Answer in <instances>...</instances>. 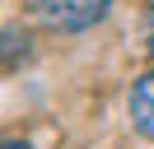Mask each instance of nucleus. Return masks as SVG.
Returning <instances> with one entry per match:
<instances>
[{"instance_id":"obj_1","label":"nucleus","mask_w":154,"mask_h":149,"mask_svg":"<svg viewBox=\"0 0 154 149\" xmlns=\"http://www.w3.org/2000/svg\"><path fill=\"white\" fill-rule=\"evenodd\" d=\"M28 9L42 23L61 28V33H79V28L98 23V19L112 9V0H28Z\"/></svg>"},{"instance_id":"obj_2","label":"nucleus","mask_w":154,"mask_h":149,"mask_svg":"<svg viewBox=\"0 0 154 149\" xmlns=\"http://www.w3.org/2000/svg\"><path fill=\"white\" fill-rule=\"evenodd\" d=\"M126 112H131V126L140 130L145 140H154V70L135 74L131 98H126Z\"/></svg>"},{"instance_id":"obj_3","label":"nucleus","mask_w":154,"mask_h":149,"mask_svg":"<svg viewBox=\"0 0 154 149\" xmlns=\"http://www.w3.org/2000/svg\"><path fill=\"white\" fill-rule=\"evenodd\" d=\"M145 51L154 56V0H149V9H145Z\"/></svg>"},{"instance_id":"obj_4","label":"nucleus","mask_w":154,"mask_h":149,"mask_svg":"<svg viewBox=\"0 0 154 149\" xmlns=\"http://www.w3.org/2000/svg\"><path fill=\"white\" fill-rule=\"evenodd\" d=\"M0 149H33V144H28V140H5Z\"/></svg>"}]
</instances>
